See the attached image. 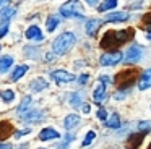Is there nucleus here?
<instances>
[{
    "label": "nucleus",
    "mask_w": 151,
    "mask_h": 149,
    "mask_svg": "<svg viewBox=\"0 0 151 149\" xmlns=\"http://www.w3.org/2000/svg\"><path fill=\"white\" fill-rule=\"evenodd\" d=\"M133 36V29H124V31H109L106 36L101 39V45L104 49H112L117 45L127 42Z\"/></svg>",
    "instance_id": "f257e3e1"
},
{
    "label": "nucleus",
    "mask_w": 151,
    "mask_h": 149,
    "mask_svg": "<svg viewBox=\"0 0 151 149\" xmlns=\"http://www.w3.org/2000/svg\"><path fill=\"white\" fill-rule=\"evenodd\" d=\"M75 42H76V37H75L73 32H70V31L62 32V34L57 36L55 41L52 42V52L55 55H63L75 45Z\"/></svg>",
    "instance_id": "f03ea898"
},
{
    "label": "nucleus",
    "mask_w": 151,
    "mask_h": 149,
    "mask_svg": "<svg viewBox=\"0 0 151 149\" xmlns=\"http://www.w3.org/2000/svg\"><path fill=\"white\" fill-rule=\"evenodd\" d=\"M122 58H124V54H122L120 50H107L106 54L101 55L99 63H101L102 67H114V65L120 63Z\"/></svg>",
    "instance_id": "7ed1b4c3"
},
{
    "label": "nucleus",
    "mask_w": 151,
    "mask_h": 149,
    "mask_svg": "<svg viewBox=\"0 0 151 149\" xmlns=\"http://www.w3.org/2000/svg\"><path fill=\"white\" fill-rule=\"evenodd\" d=\"M60 15L65 16V18H78L83 19V15L78 11V2H65L60 6Z\"/></svg>",
    "instance_id": "20e7f679"
},
{
    "label": "nucleus",
    "mask_w": 151,
    "mask_h": 149,
    "mask_svg": "<svg viewBox=\"0 0 151 149\" xmlns=\"http://www.w3.org/2000/svg\"><path fill=\"white\" fill-rule=\"evenodd\" d=\"M143 57V47L140 44H133L128 47L127 54H125V62L127 63H137Z\"/></svg>",
    "instance_id": "39448f33"
},
{
    "label": "nucleus",
    "mask_w": 151,
    "mask_h": 149,
    "mask_svg": "<svg viewBox=\"0 0 151 149\" xmlns=\"http://www.w3.org/2000/svg\"><path fill=\"white\" fill-rule=\"evenodd\" d=\"M135 81V71H130V70H125L122 73H119L115 76V83L119 84L120 89H125L127 86H130L132 83Z\"/></svg>",
    "instance_id": "423d86ee"
},
{
    "label": "nucleus",
    "mask_w": 151,
    "mask_h": 149,
    "mask_svg": "<svg viewBox=\"0 0 151 149\" xmlns=\"http://www.w3.org/2000/svg\"><path fill=\"white\" fill-rule=\"evenodd\" d=\"M50 76H52V80L55 81L57 84H62V83H70V81L75 80V74L68 73V71L65 70H55L50 73Z\"/></svg>",
    "instance_id": "0eeeda50"
},
{
    "label": "nucleus",
    "mask_w": 151,
    "mask_h": 149,
    "mask_svg": "<svg viewBox=\"0 0 151 149\" xmlns=\"http://www.w3.org/2000/svg\"><path fill=\"white\" fill-rule=\"evenodd\" d=\"M106 97H107V87H106V84L102 83V81H99V83L96 84L94 91H93V100H94L96 104H101V102H104Z\"/></svg>",
    "instance_id": "6e6552de"
},
{
    "label": "nucleus",
    "mask_w": 151,
    "mask_h": 149,
    "mask_svg": "<svg viewBox=\"0 0 151 149\" xmlns=\"http://www.w3.org/2000/svg\"><path fill=\"white\" fill-rule=\"evenodd\" d=\"M130 18V13L128 11H112L106 16L104 21L107 23H122V21H127Z\"/></svg>",
    "instance_id": "1a4fd4ad"
},
{
    "label": "nucleus",
    "mask_w": 151,
    "mask_h": 149,
    "mask_svg": "<svg viewBox=\"0 0 151 149\" xmlns=\"http://www.w3.org/2000/svg\"><path fill=\"white\" fill-rule=\"evenodd\" d=\"M150 87H151V68H148L141 73L140 80H138V89L145 91V89H150Z\"/></svg>",
    "instance_id": "9d476101"
},
{
    "label": "nucleus",
    "mask_w": 151,
    "mask_h": 149,
    "mask_svg": "<svg viewBox=\"0 0 151 149\" xmlns=\"http://www.w3.org/2000/svg\"><path fill=\"white\" fill-rule=\"evenodd\" d=\"M60 133L54 128H44L42 131L39 133V139L41 141H50V139H59Z\"/></svg>",
    "instance_id": "9b49d317"
},
{
    "label": "nucleus",
    "mask_w": 151,
    "mask_h": 149,
    "mask_svg": "<svg viewBox=\"0 0 151 149\" xmlns=\"http://www.w3.org/2000/svg\"><path fill=\"white\" fill-rule=\"evenodd\" d=\"M102 23H106L104 19H89V21H86V34L94 36L98 32V29L102 26Z\"/></svg>",
    "instance_id": "f8f14e48"
},
{
    "label": "nucleus",
    "mask_w": 151,
    "mask_h": 149,
    "mask_svg": "<svg viewBox=\"0 0 151 149\" xmlns=\"http://www.w3.org/2000/svg\"><path fill=\"white\" fill-rule=\"evenodd\" d=\"M26 36L29 41H42L44 39V36H42V32H41V29H39V26H29V28L26 29Z\"/></svg>",
    "instance_id": "ddd939ff"
},
{
    "label": "nucleus",
    "mask_w": 151,
    "mask_h": 149,
    "mask_svg": "<svg viewBox=\"0 0 151 149\" xmlns=\"http://www.w3.org/2000/svg\"><path fill=\"white\" fill-rule=\"evenodd\" d=\"M21 118L23 120H26V122H39V120H42L44 118V113L41 112V110H34V109H31V110H28L24 115H21Z\"/></svg>",
    "instance_id": "4468645a"
},
{
    "label": "nucleus",
    "mask_w": 151,
    "mask_h": 149,
    "mask_svg": "<svg viewBox=\"0 0 151 149\" xmlns=\"http://www.w3.org/2000/svg\"><path fill=\"white\" fill-rule=\"evenodd\" d=\"M47 86H49V83H47V81L44 80V78H36V80L31 81L29 89L33 91V92H41V91H44Z\"/></svg>",
    "instance_id": "2eb2a0df"
},
{
    "label": "nucleus",
    "mask_w": 151,
    "mask_h": 149,
    "mask_svg": "<svg viewBox=\"0 0 151 149\" xmlns=\"http://www.w3.org/2000/svg\"><path fill=\"white\" fill-rule=\"evenodd\" d=\"M78 125H80V117L76 115V113H70V115H67L65 120H63V126H65L67 130H73Z\"/></svg>",
    "instance_id": "dca6fc26"
},
{
    "label": "nucleus",
    "mask_w": 151,
    "mask_h": 149,
    "mask_svg": "<svg viewBox=\"0 0 151 149\" xmlns=\"http://www.w3.org/2000/svg\"><path fill=\"white\" fill-rule=\"evenodd\" d=\"M12 65H13V57H10V55H5V57L0 58V71H2V73H5V71L10 70Z\"/></svg>",
    "instance_id": "f3484780"
},
{
    "label": "nucleus",
    "mask_w": 151,
    "mask_h": 149,
    "mask_svg": "<svg viewBox=\"0 0 151 149\" xmlns=\"http://www.w3.org/2000/svg\"><path fill=\"white\" fill-rule=\"evenodd\" d=\"M17 13V8H13V6H5V8L0 10V18L4 19V21H10V18Z\"/></svg>",
    "instance_id": "a211bd4d"
},
{
    "label": "nucleus",
    "mask_w": 151,
    "mask_h": 149,
    "mask_svg": "<svg viewBox=\"0 0 151 149\" xmlns=\"http://www.w3.org/2000/svg\"><path fill=\"white\" fill-rule=\"evenodd\" d=\"M29 105H31V97L29 96H24L23 100H21V104L18 105V115H24V113L29 110Z\"/></svg>",
    "instance_id": "6ab92c4d"
},
{
    "label": "nucleus",
    "mask_w": 151,
    "mask_h": 149,
    "mask_svg": "<svg viewBox=\"0 0 151 149\" xmlns=\"http://www.w3.org/2000/svg\"><path fill=\"white\" fill-rule=\"evenodd\" d=\"M106 126L107 128H120V117H119V113H112L106 120Z\"/></svg>",
    "instance_id": "aec40b11"
},
{
    "label": "nucleus",
    "mask_w": 151,
    "mask_h": 149,
    "mask_svg": "<svg viewBox=\"0 0 151 149\" xmlns=\"http://www.w3.org/2000/svg\"><path fill=\"white\" fill-rule=\"evenodd\" d=\"M28 71V65H20V67L15 68V71L12 73V81H18L21 76H24Z\"/></svg>",
    "instance_id": "412c9836"
},
{
    "label": "nucleus",
    "mask_w": 151,
    "mask_h": 149,
    "mask_svg": "<svg viewBox=\"0 0 151 149\" xmlns=\"http://www.w3.org/2000/svg\"><path fill=\"white\" fill-rule=\"evenodd\" d=\"M59 24H60V19H59V16L52 15V16H49V18H47L46 28H47V31H49V32H52V31H55V28H57Z\"/></svg>",
    "instance_id": "4be33fe9"
},
{
    "label": "nucleus",
    "mask_w": 151,
    "mask_h": 149,
    "mask_svg": "<svg viewBox=\"0 0 151 149\" xmlns=\"http://www.w3.org/2000/svg\"><path fill=\"white\" fill-rule=\"evenodd\" d=\"M81 99H83V96L80 92L68 94V102H70V105H72V107H80V105H81Z\"/></svg>",
    "instance_id": "5701e85b"
},
{
    "label": "nucleus",
    "mask_w": 151,
    "mask_h": 149,
    "mask_svg": "<svg viewBox=\"0 0 151 149\" xmlns=\"http://www.w3.org/2000/svg\"><path fill=\"white\" fill-rule=\"evenodd\" d=\"M10 133H12V125L10 123H7V122L0 123V139H5Z\"/></svg>",
    "instance_id": "b1692460"
},
{
    "label": "nucleus",
    "mask_w": 151,
    "mask_h": 149,
    "mask_svg": "<svg viewBox=\"0 0 151 149\" xmlns=\"http://www.w3.org/2000/svg\"><path fill=\"white\" fill-rule=\"evenodd\" d=\"M115 6H117V2H115V0H107V2H102L101 5H99L98 11L99 13H104V11H107V10L115 8Z\"/></svg>",
    "instance_id": "393cba45"
},
{
    "label": "nucleus",
    "mask_w": 151,
    "mask_h": 149,
    "mask_svg": "<svg viewBox=\"0 0 151 149\" xmlns=\"http://www.w3.org/2000/svg\"><path fill=\"white\" fill-rule=\"evenodd\" d=\"M0 97L4 99V102H13L15 99V92L12 89H5V91H0Z\"/></svg>",
    "instance_id": "a878e982"
},
{
    "label": "nucleus",
    "mask_w": 151,
    "mask_h": 149,
    "mask_svg": "<svg viewBox=\"0 0 151 149\" xmlns=\"http://www.w3.org/2000/svg\"><path fill=\"white\" fill-rule=\"evenodd\" d=\"M94 138H96V133L93 131V130H91V131H88V133H86V136H85V139H83V143H81V146H83V148L89 146L93 141H94Z\"/></svg>",
    "instance_id": "bb28decb"
},
{
    "label": "nucleus",
    "mask_w": 151,
    "mask_h": 149,
    "mask_svg": "<svg viewBox=\"0 0 151 149\" xmlns=\"http://www.w3.org/2000/svg\"><path fill=\"white\" fill-rule=\"evenodd\" d=\"M8 28H10V21H0V37H4L5 34L8 32Z\"/></svg>",
    "instance_id": "cd10ccee"
},
{
    "label": "nucleus",
    "mask_w": 151,
    "mask_h": 149,
    "mask_svg": "<svg viewBox=\"0 0 151 149\" xmlns=\"http://www.w3.org/2000/svg\"><path fill=\"white\" fill-rule=\"evenodd\" d=\"M137 128L140 130V131H150L151 130V120H146V122H140L137 125Z\"/></svg>",
    "instance_id": "c85d7f7f"
},
{
    "label": "nucleus",
    "mask_w": 151,
    "mask_h": 149,
    "mask_svg": "<svg viewBox=\"0 0 151 149\" xmlns=\"http://www.w3.org/2000/svg\"><path fill=\"white\" fill-rule=\"evenodd\" d=\"M128 92H130L128 89H119V91H115L114 99H115V100H122L125 96H128Z\"/></svg>",
    "instance_id": "c756f323"
},
{
    "label": "nucleus",
    "mask_w": 151,
    "mask_h": 149,
    "mask_svg": "<svg viewBox=\"0 0 151 149\" xmlns=\"http://www.w3.org/2000/svg\"><path fill=\"white\" fill-rule=\"evenodd\" d=\"M143 26H145L146 29H150V31H151V11L148 13V15L143 16Z\"/></svg>",
    "instance_id": "7c9ffc66"
},
{
    "label": "nucleus",
    "mask_w": 151,
    "mask_h": 149,
    "mask_svg": "<svg viewBox=\"0 0 151 149\" xmlns=\"http://www.w3.org/2000/svg\"><path fill=\"white\" fill-rule=\"evenodd\" d=\"M96 115H98V118H99V120H107V110H104V109H99Z\"/></svg>",
    "instance_id": "2f4dec72"
},
{
    "label": "nucleus",
    "mask_w": 151,
    "mask_h": 149,
    "mask_svg": "<svg viewBox=\"0 0 151 149\" xmlns=\"http://www.w3.org/2000/svg\"><path fill=\"white\" fill-rule=\"evenodd\" d=\"M88 80H89V76H88V74H81V76H80L78 78V81H80V84H86V83H88Z\"/></svg>",
    "instance_id": "473e14b6"
},
{
    "label": "nucleus",
    "mask_w": 151,
    "mask_h": 149,
    "mask_svg": "<svg viewBox=\"0 0 151 149\" xmlns=\"http://www.w3.org/2000/svg\"><path fill=\"white\" fill-rule=\"evenodd\" d=\"M28 133H29V130H23V131H17V138H20V136H23V135H28Z\"/></svg>",
    "instance_id": "72a5a7b5"
},
{
    "label": "nucleus",
    "mask_w": 151,
    "mask_h": 149,
    "mask_svg": "<svg viewBox=\"0 0 151 149\" xmlns=\"http://www.w3.org/2000/svg\"><path fill=\"white\" fill-rule=\"evenodd\" d=\"M89 110H91L89 104H83V112H85V113H89Z\"/></svg>",
    "instance_id": "f704fd0d"
},
{
    "label": "nucleus",
    "mask_w": 151,
    "mask_h": 149,
    "mask_svg": "<svg viewBox=\"0 0 151 149\" xmlns=\"http://www.w3.org/2000/svg\"><path fill=\"white\" fill-rule=\"evenodd\" d=\"M0 149H12V144H2L0 143Z\"/></svg>",
    "instance_id": "c9c22d12"
},
{
    "label": "nucleus",
    "mask_w": 151,
    "mask_h": 149,
    "mask_svg": "<svg viewBox=\"0 0 151 149\" xmlns=\"http://www.w3.org/2000/svg\"><path fill=\"white\" fill-rule=\"evenodd\" d=\"M88 5H91V6H94V5H96V0H89V2H88Z\"/></svg>",
    "instance_id": "e433bc0d"
},
{
    "label": "nucleus",
    "mask_w": 151,
    "mask_h": 149,
    "mask_svg": "<svg viewBox=\"0 0 151 149\" xmlns=\"http://www.w3.org/2000/svg\"><path fill=\"white\" fill-rule=\"evenodd\" d=\"M145 36H146V39H148V41H151V31H150V32H146Z\"/></svg>",
    "instance_id": "4c0bfd02"
},
{
    "label": "nucleus",
    "mask_w": 151,
    "mask_h": 149,
    "mask_svg": "<svg viewBox=\"0 0 151 149\" xmlns=\"http://www.w3.org/2000/svg\"><path fill=\"white\" fill-rule=\"evenodd\" d=\"M4 5H7V2H0V6H4Z\"/></svg>",
    "instance_id": "58836bf2"
},
{
    "label": "nucleus",
    "mask_w": 151,
    "mask_h": 149,
    "mask_svg": "<svg viewBox=\"0 0 151 149\" xmlns=\"http://www.w3.org/2000/svg\"><path fill=\"white\" fill-rule=\"evenodd\" d=\"M150 149H151V146H150Z\"/></svg>",
    "instance_id": "ea45409f"
}]
</instances>
